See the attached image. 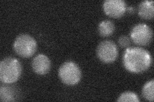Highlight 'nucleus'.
<instances>
[{"mask_svg":"<svg viewBox=\"0 0 154 102\" xmlns=\"http://www.w3.org/2000/svg\"><path fill=\"white\" fill-rule=\"evenodd\" d=\"M152 63L150 52L141 47L127 48L123 57L125 68L134 74H140L147 70Z\"/></svg>","mask_w":154,"mask_h":102,"instance_id":"obj_1","label":"nucleus"},{"mask_svg":"<svg viewBox=\"0 0 154 102\" xmlns=\"http://www.w3.org/2000/svg\"><path fill=\"white\" fill-rule=\"evenodd\" d=\"M21 71V65L16 58H5L0 63V80L5 84H13L19 79Z\"/></svg>","mask_w":154,"mask_h":102,"instance_id":"obj_2","label":"nucleus"},{"mask_svg":"<svg viewBox=\"0 0 154 102\" xmlns=\"http://www.w3.org/2000/svg\"><path fill=\"white\" fill-rule=\"evenodd\" d=\"M35 40L28 34L19 35L14 42V49L22 57L28 58L35 54L37 51Z\"/></svg>","mask_w":154,"mask_h":102,"instance_id":"obj_3","label":"nucleus"},{"mask_svg":"<svg viewBox=\"0 0 154 102\" xmlns=\"http://www.w3.org/2000/svg\"><path fill=\"white\" fill-rule=\"evenodd\" d=\"M81 71L79 66L73 61H66L62 64L59 70V77L64 84L74 86L81 79Z\"/></svg>","mask_w":154,"mask_h":102,"instance_id":"obj_4","label":"nucleus"},{"mask_svg":"<svg viewBox=\"0 0 154 102\" xmlns=\"http://www.w3.org/2000/svg\"><path fill=\"white\" fill-rule=\"evenodd\" d=\"M153 33L147 24L140 23L134 26L131 31V38L134 43L138 45L145 46L152 40Z\"/></svg>","mask_w":154,"mask_h":102,"instance_id":"obj_5","label":"nucleus"},{"mask_svg":"<svg viewBox=\"0 0 154 102\" xmlns=\"http://www.w3.org/2000/svg\"><path fill=\"white\" fill-rule=\"evenodd\" d=\"M96 54L101 61L105 63H113L118 55L117 46L111 40H104L98 45Z\"/></svg>","mask_w":154,"mask_h":102,"instance_id":"obj_6","label":"nucleus"},{"mask_svg":"<svg viewBox=\"0 0 154 102\" xmlns=\"http://www.w3.org/2000/svg\"><path fill=\"white\" fill-rule=\"evenodd\" d=\"M103 8L106 15L113 18L122 17L126 12L127 4L123 0H106Z\"/></svg>","mask_w":154,"mask_h":102,"instance_id":"obj_7","label":"nucleus"},{"mask_svg":"<svg viewBox=\"0 0 154 102\" xmlns=\"http://www.w3.org/2000/svg\"><path fill=\"white\" fill-rule=\"evenodd\" d=\"M32 69L38 75H45L49 72L51 62L49 58L45 54H40L33 58L32 62Z\"/></svg>","mask_w":154,"mask_h":102,"instance_id":"obj_8","label":"nucleus"},{"mask_svg":"<svg viewBox=\"0 0 154 102\" xmlns=\"http://www.w3.org/2000/svg\"><path fill=\"white\" fill-rule=\"evenodd\" d=\"M139 16L144 19H152L154 16L153 1H143L139 4Z\"/></svg>","mask_w":154,"mask_h":102,"instance_id":"obj_9","label":"nucleus"},{"mask_svg":"<svg viewBox=\"0 0 154 102\" xmlns=\"http://www.w3.org/2000/svg\"><path fill=\"white\" fill-rule=\"evenodd\" d=\"M114 24L110 21H103L98 25V33L100 35L103 37L110 36L114 33Z\"/></svg>","mask_w":154,"mask_h":102,"instance_id":"obj_10","label":"nucleus"},{"mask_svg":"<svg viewBox=\"0 0 154 102\" xmlns=\"http://www.w3.org/2000/svg\"><path fill=\"white\" fill-rule=\"evenodd\" d=\"M14 90L12 87L8 86H2L0 89V96L2 101H15L14 96Z\"/></svg>","mask_w":154,"mask_h":102,"instance_id":"obj_11","label":"nucleus"},{"mask_svg":"<svg viewBox=\"0 0 154 102\" xmlns=\"http://www.w3.org/2000/svg\"><path fill=\"white\" fill-rule=\"evenodd\" d=\"M154 86V80L152 79L151 80L147 82L144 84L142 89L143 96L146 100L153 101L154 95H153V87Z\"/></svg>","mask_w":154,"mask_h":102,"instance_id":"obj_12","label":"nucleus"},{"mask_svg":"<svg viewBox=\"0 0 154 102\" xmlns=\"http://www.w3.org/2000/svg\"><path fill=\"white\" fill-rule=\"evenodd\" d=\"M117 101H132L138 102L139 99L137 95L131 91H127L123 93L117 99Z\"/></svg>","mask_w":154,"mask_h":102,"instance_id":"obj_13","label":"nucleus"},{"mask_svg":"<svg viewBox=\"0 0 154 102\" xmlns=\"http://www.w3.org/2000/svg\"><path fill=\"white\" fill-rule=\"evenodd\" d=\"M118 43L119 46L122 48H128L131 45V39L126 35H122L119 38Z\"/></svg>","mask_w":154,"mask_h":102,"instance_id":"obj_14","label":"nucleus"}]
</instances>
